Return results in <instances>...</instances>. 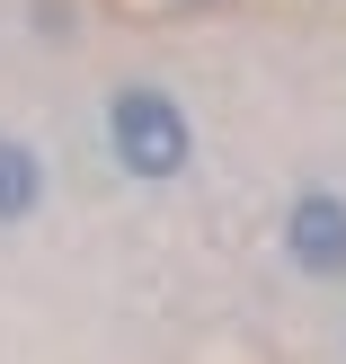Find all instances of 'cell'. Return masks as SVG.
<instances>
[{
	"mask_svg": "<svg viewBox=\"0 0 346 364\" xmlns=\"http://www.w3.org/2000/svg\"><path fill=\"white\" fill-rule=\"evenodd\" d=\"M107 160H116L124 178H187V160H195V124H187V107L169 98L160 80H124L116 98H107Z\"/></svg>",
	"mask_w": 346,
	"mask_h": 364,
	"instance_id": "cell-1",
	"label": "cell"
},
{
	"mask_svg": "<svg viewBox=\"0 0 346 364\" xmlns=\"http://www.w3.org/2000/svg\"><path fill=\"white\" fill-rule=\"evenodd\" d=\"M284 258L311 284H346V196L337 187H302L284 205Z\"/></svg>",
	"mask_w": 346,
	"mask_h": 364,
	"instance_id": "cell-2",
	"label": "cell"
},
{
	"mask_svg": "<svg viewBox=\"0 0 346 364\" xmlns=\"http://www.w3.org/2000/svg\"><path fill=\"white\" fill-rule=\"evenodd\" d=\"M45 187H53L45 151H36L27 134H0V231H27L36 213H45Z\"/></svg>",
	"mask_w": 346,
	"mask_h": 364,
	"instance_id": "cell-3",
	"label": "cell"
}]
</instances>
